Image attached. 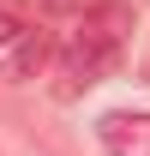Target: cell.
<instances>
[{
    "mask_svg": "<svg viewBox=\"0 0 150 156\" xmlns=\"http://www.w3.org/2000/svg\"><path fill=\"white\" fill-rule=\"evenodd\" d=\"M48 54H54V42L42 36V30H24V36L12 42V60H6V78H12V84H24V78H36L42 66H48Z\"/></svg>",
    "mask_w": 150,
    "mask_h": 156,
    "instance_id": "3957f363",
    "label": "cell"
},
{
    "mask_svg": "<svg viewBox=\"0 0 150 156\" xmlns=\"http://www.w3.org/2000/svg\"><path fill=\"white\" fill-rule=\"evenodd\" d=\"M126 42H132V6L96 0L78 18V30L66 36V48H60V96H78L96 78H108L126 54Z\"/></svg>",
    "mask_w": 150,
    "mask_h": 156,
    "instance_id": "6da1fadb",
    "label": "cell"
},
{
    "mask_svg": "<svg viewBox=\"0 0 150 156\" xmlns=\"http://www.w3.org/2000/svg\"><path fill=\"white\" fill-rule=\"evenodd\" d=\"M18 36H24V6H12V0H0V48H12Z\"/></svg>",
    "mask_w": 150,
    "mask_h": 156,
    "instance_id": "277c9868",
    "label": "cell"
},
{
    "mask_svg": "<svg viewBox=\"0 0 150 156\" xmlns=\"http://www.w3.org/2000/svg\"><path fill=\"white\" fill-rule=\"evenodd\" d=\"M96 138L108 156H150V114H102L96 120Z\"/></svg>",
    "mask_w": 150,
    "mask_h": 156,
    "instance_id": "7a4b0ae2",
    "label": "cell"
}]
</instances>
